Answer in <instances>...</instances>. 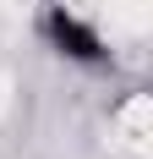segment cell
<instances>
[{"label":"cell","mask_w":153,"mask_h":159,"mask_svg":"<svg viewBox=\"0 0 153 159\" xmlns=\"http://www.w3.org/2000/svg\"><path fill=\"white\" fill-rule=\"evenodd\" d=\"M38 39H44V49L55 61L82 66V71H109V61H115L104 28H98L88 11L66 6V0H49L44 11H38Z\"/></svg>","instance_id":"cell-1"},{"label":"cell","mask_w":153,"mask_h":159,"mask_svg":"<svg viewBox=\"0 0 153 159\" xmlns=\"http://www.w3.org/2000/svg\"><path fill=\"white\" fill-rule=\"evenodd\" d=\"M109 126L120 132V143L131 154H148V132H153V110H148V93L131 88V93L115 99V110H109Z\"/></svg>","instance_id":"cell-2"}]
</instances>
